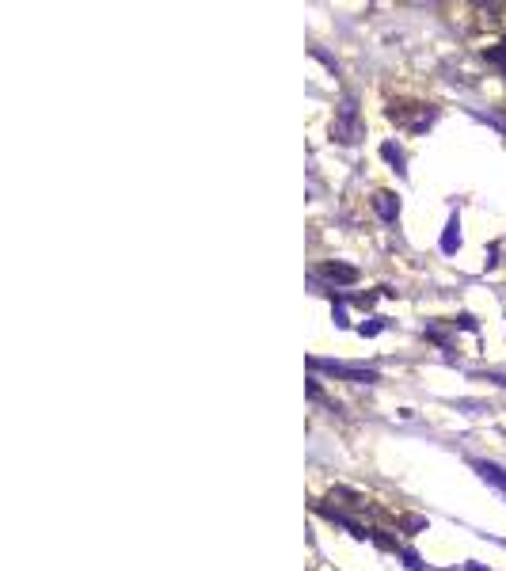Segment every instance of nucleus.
Returning a JSON list of instances; mask_svg holds the SVG:
<instances>
[{"instance_id": "nucleus-8", "label": "nucleus", "mask_w": 506, "mask_h": 571, "mask_svg": "<svg viewBox=\"0 0 506 571\" xmlns=\"http://www.w3.org/2000/svg\"><path fill=\"white\" fill-rule=\"evenodd\" d=\"M464 571H483V567H480V564H468V567H464Z\"/></svg>"}, {"instance_id": "nucleus-3", "label": "nucleus", "mask_w": 506, "mask_h": 571, "mask_svg": "<svg viewBox=\"0 0 506 571\" xmlns=\"http://www.w3.org/2000/svg\"><path fill=\"white\" fill-rule=\"evenodd\" d=\"M461 248V218H449V225H445V232H442V251L445 256H453V251Z\"/></svg>"}, {"instance_id": "nucleus-6", "label": "nucleus", "mask_w": 506, "mask_h": 571, "mask_svg": "<svg viewBox=\"0 0 506 571\" xmlns=\"http://www.w3.org/2000/svg\"><path fill=\"white\" fill-rule=\"evenodd\" d=\"M381 156H385V161H388L392 168H396V172H404V153H400V149L392 145V142H385V145H381Z\"/></svg>"}, {"instance_id": "nucleus-1", "label": "nucleus", "mask_w": 506, "mask_h": 571, "mask_svg": "<svg viewBox=\"0 0 506 571\" xmlns=\"http://www.w3.org/2000/svg\"><path fill=\"white\" fill-rule=\"evenodd\" d=\"M308 366L327 370V373H335V377H346V381H358V385H373V381H377V373H373V370H354V366H343V362H320V358H312Z\"/></svg>"}, {"instance_id": "nucleus-5", "label": "nucleus", "mask_w": 506, "mask_h": 571, "mask_svg": "<svg viewBox=\"0 0 506 571\" xmlns=\"http://www.w3.org/2000/svg\"><path fill=\"white\" fill-rule=\"evenodd\" d=\"M476 472H480L487 484H495L499 491H506V472L499 469V465H491V461H476Z\"/></svg>"}, {"instance_id": "nucleus-4", "label": "nucleus", "mask_w": 506, "mask_h": 571, "mask_svg": "<svg viewBox=\"0 0 506 571\" xmlns=\"http://www.w3.org/2000/svg\"><path fill=\"white\" fill-rule=\"evenodd\" d=\"M320 275H324V278H331V282H354V278H358V270L346 267V263H324V267H320Z\"/></svg>"}, {"instance_id": "nucleus-2", "label": "nucleus", "mask_w": 506, "mask_h": 571, "mask_svg": "<svg viewBox=\"0 0 506 571\" xmlns=\"http://www.w3.org/2000/svg\"><path fill=\"white\" fill-rule=\"evenodd\" d=\"M373 210H377L385 221H396V218H400V202L392 199L388 191H377V194H373Z\"/></svg>"}, {"instance_id": "nucleus-7", "label": "nucleus", "mask_w": 506, "mask_h": 571, "mask_svg": "<svg viewBox=\"0 0 506 571\" xmlns=\"http://www.w3.org/2000/svg\"><path fill=\"white\" fill-rule=\"evenodd\" d=\"M457 324H461V327H468V332H476V320H472L468 313H464V316H457Z\"/></svg>"}]
</instances>
